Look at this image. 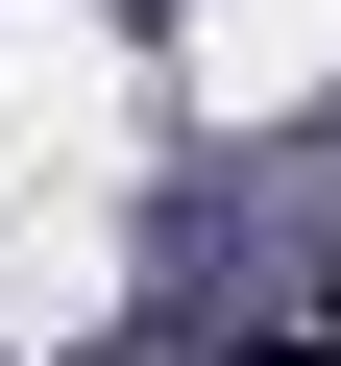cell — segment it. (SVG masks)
Wrapping results in <instances>:
<instances>
[{
	"label": "cell",
	"mask_w": 341,
	"mask_h": 366,
	"mask_svg": "<svg viewBox=\"0 0 341 366\" xmlns=\"http://www.w3.org/2000/svg\"><path fill=\"white\" fill-rule=\"evenodd\" d=\"M244 366H341V317H292V342H244Z\"/></svg>",
	"instance_id": "obj_1"
}]
</instances>
